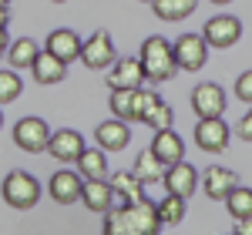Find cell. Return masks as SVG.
Instances as JSON below:
<instances>
[{
	"mask_svg": "<svg viewBox=\"0 0 252 235\" xmlns=\"http://www.w3.org/2000/svg\"><path fill=\"white\" fill-rule=\"evenodd\" d=\"M161 218L152 198H141L135 205H111L104 212V235H158Z\"/></svg>",
	"mask_w": 252,
	"mask_h": 235,
	"instance_id": "cell-1",
	"label": "cell"
},
{
	"mask_svg": "<svg viewBox=\"0 0 252 235\" xmlns=\"http://www.w3.org/2000/svg\"><path fill=\"white\" fill-rule=\"evenodd\" d=\"M141 67H145V78L152 84H165L178 74V64H175V54H172V44L165 37H145L141 44Z\"/></svg>",
	"mask_w": 252,
	"mask_h": 235,
	"instance_id": "cell-2",
	"label": "cell"
},
{
	"mask_svg": "<svg viewBox=\"0 0 252 235\" xmlns=\"http://www.w3.org/2000/svg\"><path fill=\"white\" fill-rule=\"evenodd\" d=\"M0 192H3V202H7L10 208L31 212V208L40 202V181L31 175V172H10V175L3 178Z\"/></svg>",
	"mask_w": 252,
	"mask_h": 235,
	"instance_id": "cell-3",
	"label": "cell"
},
{
	"mask_svg": "<svg viewBox=\"0 0 252 235\" xmlns=\"http://www.w3.org/2000/svg\"><path fill=\"white\" fill-rule=\"evenodd\" d=\"M172 54L178 71H202L205 60H209V44L202 34H182V37H175Z\"/></svg>",
	"mask_w": 252,
	"mask_h": 235,
	"instance_id": "cell-4",
	"label": "cell"
},
{
	"mask_svg": "<svg viewBox=\"0 0 252 235\" xmlns=\"http://www.w3.org/2000/svg\"><path fill=\"white\" fill-rule=\"evenodd\" d=\"M202 37H205V44H209V47L225 51V47H232L235 40L242 37V20L232 17V14H215V17L205 20Z\"/></svg>",
	"mask_w": 252,
	"mask_h": 235,
	"instance_id": "cell-5",
	"label": "cell"
},
{
	"mask_svg": "<svg viewBox=\"0 0 252 235\" xmlns=\"http://www.w3.org/2000/svg\"><path fill=\"white\" fill-rule=\"evenodd\" d=\"M47 141H51V128L44 118H20L14 124V145L27 155H37L47 151Z\"/></svg>",
	"mask_w": 252,
	"mask_h": 235,
	"instance_id": "cell-6",
	"label": "cell"
},
{
	"mask_svg": "<svg viewBox=\"0 0 252 235\" xmlns=\"http://www.w3.org/2000/svg\"><path fill=\"white\" fill-rule=\"evenodd\" d=\"M81 64L91 67V71H108L115 64V40L108 30H94L81 44Z\"/></svg>",
	"mask_w": 252,
	"mask_h": 235,
	"instance_id": "cell-7",
	"label": "cell"
},
{
	"mask_svg": "<svg viewBox=\"0 0 252 235\" xmlns=\"http://www.w3.org/2000/svg\"><path fill=\"white\" fill-rule=\"evenodd\" d=\"M229 138H232V128L222 121V118H198L195 124V145L209 155H219L229 148Z\"/></svg>",
	"mask_w": 252,
	"mask_h": 235,
	"instance_id": "cell-8",
	"label": "cell"
},
{
	"mask_svg": "<svg viewBox=\"0 0 252 235\" xmlns=\"http://www.w3.org/2000/svg\"><path fill=\"white\" fill-rule=\"evenodd\" d=\"M225 108H229V98L215 81H205L192 91V111L198 118H222Z\"/></svg>",
	"mask_w": 252,
	"mask_h": 235,
	"instance_id": "cell-9",
	"label": "cell"
},
{
	"mask_svg": "<svg viewBox=\"0 0 252 235\" xmlns=\"http://www.w3.org/2000/svg\"><path fill=\"white\" fill-rule=\"evenodd\" d=\"M161 185H165V192L168 195H178V198H192V192L198 188V172H195L192 165L182 158V161H175L165 168V175H161Z\"/></svg>",
	"mask_w": 252,
	"mask_h": 235,
	"instance_id": "cell-10",
	"label": "cell"
},
{
	"mask_svg": "<svg viewBox=\"0 0 252 235\" xmlns=\"http://www.w3.org/2000/svg\"><path fill=\"white\" fill-rule=\"evenodd\" d=\"M84 151V135L74 131V128H61V131H51V141H47V155L61 161V165H74L78 155Z\"/></svg>",
	"mask_w": 252,
	"mask_h": 235,
	"instance_id": "cell-11",
	"label": "cell"
},
{
	"mask_svg": "<svg viewBox=\"0 0 252 235\" xmlns=\"http://www.w3.org/2000/svg\"><path fill=\"white\" fill-rule=\"evenodd\" d=\"M81 185H84L81 172L61 168V172H54V175H51L47 192H51V198H54L58 205H74V202H81Z\"/></svg>",
	"mask_w": 252,
	"mask_h": 235,
	"instance_id": "cell-12",
	"label": "cell"
},
{
	"mask_svg": "<svg viewBox=\"0 0 252 235\" xmlns=\"http://www.w3.org/2000/svg\"><path fill=\"white\" fill-rule=\"evenodd\" d=\"M108 181H111V202L115 205H135L141 198H148L145 181L135 172H115V175H108Z\"/></svg>",
	"mask_w": 252,
	"mask_h": 235,
	"instance_id": "cell-13",
	"label": "cell"
},
{
	"mask_svg": "<svg viewBox=\"0 0 252 235\" xmlns=\"http://www.w3.org/2000/svg\"><path fill=\"white\" fill-rule=\"evenodd\" d=\"M145 67L135 58H115V64L108 67V88H141L145 84Z\"/></svg>",
	"mask_w": 252,
	"mask_h": 235,
	"instance_id": "cell-14",
	"label": "cell"
},
{
	"mask_svg": "<svg viewBox=\"0 0 252 235\" xmlns=\"http://www.w3.org/2000/svg\"><path fill=\"white\" fill-rule=\"evenodd\" d=\"M44 51H51V54L58 60H64V64H74V60L81 58V37L74 30H67V27H58V30L47 34Z\"/></svg>",
	"mask_w": 252,
	"mask_h": 235,
	"instance_id": "cell-15",
	"label": "cell"
},
{
	"mask_svg": "<svg viewBox=\"0 0 252 235\" xmlns=\"http://www.w3.org/2000/svg\"><path fill=\"white\" fill-rule=\"evenodd\" d=\"M94 141H97V148H104V151H121V148H128V141H131V128H128V121H121V118L101 121L94 128Z\"/></svg>",
	"mask_w": 252,
	"mask_h": 235,
	"instance_id": "cell-16",
	"label": "cell"
},
{
	"mask_svg": "<svg viewBox=\"0 0 252 235\" xmlns=\"http://www.w3.org/2000/svg\"><path fill=\"white\" fill-rule=\"evenodd\" d=\"M81 202H84L88 212L104 215V212L115 205V202H111V181H108V178H84V185H81Z\"/></svg>",
	"mask_w": 252,
	"mask_h": 235,
	"instance_id": "cell-17",
	"label": "cell"
},
{
	"mask_svg": "<svg viewBox=\"0 0 252 235\" xmlns=\"http://www.w3.org/2000/svg\"><path fill=\"white\" fill-rule=\"evenodd\" d=\"M235 185H239V178H235L232 168H219V165H212V168L202 175V192L212 198V202H225V195L232 192Z\"/></svg>",
	"mask_w": 252,
	"mask_h": 235,
	"instance_id": "cell-18",
	"label": "cell"
},
{
	"mask_svg": "<svg viewBox=\"0 0 252 235\" xmlns=\"http://www.w3.org/2000/svg\"><path fill=\"white\" fill-rule=\"evenodd\" d=\"M31 74H34V81H37V84L51 88V84H61V81L67 78V64H64V60H58L51 51H40L37 60L31 64Z\"/></svg>",
	"mask_w": 252,
	"mask_h": 235,
	"instance_id": "cell-19",
	"label": "cell"
},
{
	"mask_svg": "<svg viewBox=\"0 0 252 235\" xmlns=\"http://www.w3.org/2000/svg\"><path fill=\"white\" fill-rule=\"evenodd\" d=\"M152 151H155V155L161 158V165L168 168V165H175V161H182V158H185V141L175 135L172 128H161V131H155Z\"/></svg>",
	"mask_w": 252,
	"mask_h": 235,
	"instance_id": "cell-20",
	"label": "cell"
},
{
	"mask_svg": "<svg viewBox=\"0 0 252 235\" xmlns=\"http://www.w3.org/2000/svg\"><path fill=\"white\" fill-rule=\"evenodd\" d=\"M78 172L81 178H108V151L104 148H88L84 145V151L78 155Z\"/></svg>",
	"mask_w": 252,
	"mask_h": 235,
	"instance_id": "cell-21",
	"label": "cell"
},
{
	"mask_svg": "<svg viewBox=\"0 0 252 235\" xmlns=\"http://www.w3.org/2000/svg\"><path fill=\"white\" fill-rule=\"evenodd\" d=\"M195 7H198V0H152V10H155L158 20H185L195 14Z\"/></svg>",
	"mask_w": 252,
	"mask_h": 235,
	"instance_id": "cell-22",
	"label": "cell"
},
{
	"mask_svg": "<svg viewBox=\"0 0 252 235\" xmlns=\"http://www.w3.org/2000/svg\"><path fill=\"white\" fill-rule=\"evenodd\" d=\"M145 185H155V181H161V175H165V165H161V158L152 151V148H145L141 155L135 158V168H131Z\"/></svg>",
	"mask_w": 252,
	"mask_h": 235,
	"instance_id": "cell-23",
	"label": "cell"
},
{
	"mask_svg": "<svg viewBox=\"0 0 252 235\" xmlns=\"http://www.w3.org/2000/svg\"><path fill=\"white\" fill-rule=\"evenodd\" d=\"M44 51L37 40H31V37H20L14 40L10 47H7V60H10V67H31L34 60H37V54Z\"/></svg>",
	"mask_w": 252,
	"mask_h": 235,
	"instance_id": "cell-24",
	"label": "cell"
},
{
	"mask_svg": "<svg viewBox=\"0 0 252 235\" xmlns=\"http://www.w3.org/2000/svg\"><path fill=\"white\" fill-rule=\"evenodd\" d=\"M225 208H229V215L239 222V218H249L252 215V188L246 185H235L232 192L225 195Z\"/></svg>",
	"mask_w": 252,
	"mask_h": 235,
	"instance_id": "cell-25",
	"label": "cell"
},
{
	"mask_svg": "<svg viewBox=\"0 0 252 235\" xmlns=\"http://www.w3.org/2000/svg\"><path fill=\"white\" fill-rule=\"evenodd\" d=\"M141 124H148L152 131H161V128H172L175 124V111H172V104H165V101L158 98L148 111H145V118H141Z\"/></svg>",
	"mask_w": 252,
	"mask_h": 235,
	"instance_id": "cell-26",
	"label": "cell"
},
{
	"mask_svg": "<svg viewBox=\"0 0 252 235\" xmlns=\"http://www.w3.org/2000/svg\"><path fill=\"white\" fill-rule=\"evenodd\" d=\"M155 205H158V218H161V225H178V222L185 218V198L168 195V192H165V198L155 202Z\"/></svg>",
	"mask_w": 252,
	"mask_h": 235,
	"instance_id": "cell-27",
	"label": "cell"
},
{
	"mask_svg": "<svg viewBox=\"0 0 252 235\" xmlns=\"http://www.w3.org/2000/svg\"><path fill=\"white\" fill-rule=\"evenodd\" d=\"M20 91H24V81H20L17 71H0V108L17 101Z\"/></svg>",
	"mask_w": 252,
	"mask_h": 235,
	"instance_id": "cell-28",
	"label": "cell"
},
{
	"mask_svg": "<svg viewBox=\"0 0 252 235\" xmlns=\"http://www.w3.org/2000/svg\"><path fill=\"white\" fill-rule=\"evenodd\" d=\"M235 98L252 104V71H242V74L235 78Z\"/></svg>",
	"mask_w": 252,
	"mask_h": 235,
	"instance_id": "cell-29",
	"label": "cell"
},
{
	"mask_svg": "<svg viewBox=\"0 0 252 235\" xmlns=\"http://www.w3.org/2000/svg\"><path fill=\"white\" fill-rule=\"evenodd\" d=\"M235 138H239V141H252V111H246V115L239 118V124H235Z\"/></svg>",
	"mask_w": 252,
	"mask_h": 235,
	"instance_id": "cell-30",
	"label": "cell"
},
{
	"mask_svg": "<svg viewBox=\"0 0 252 235\" xmlns=\"http://www.w3.org/2000/svg\"><path fill=\"white\" fill-rule=\"evenodd\" d=\"M232 232H235V235H252V215H249V218H239Z\"/></svg>",
	"mask_w": 252,
	"mask_h": 235,
	"instance_id": "cell-31",
	"label": "cell"
},
{
	"mask_svg": "<svg viewBox=\"0 0 252 235\" xmlns=\"http://www.w3.org/2000/svg\"><path fill=\"white\" fill-rule=\"evenodd\" d=\"M7 27H0V58H3V54H7V47H10V44H7Z\"/></svg>",
	"mask_w": 252,
	"mask_h": 235,
	"instance_id": "cell-32",
	"label": "cell"
},
{
	"mask_svg": "<svg viewBox=\"0 0 252 235\" xmlns=\"http://www.w3.org/2000/svg\"><path fill=\"white\" fill-rule=\"evenodd\" d=\"M7 20H10V14H7V7H0V27H7Z\"/></svg>",
	"mask_w": 252,
	"mask_h": 235,
	"instance_id": "cell-33",
	"label": "cell"
},
{
	"mask_svg": "<svg viewBox=\"0 0 252 235\" xmlns=\"http://www.w3.org/2000/svg\"><path fill=\"white\" fill-rule=\"evenodd\" d=\"M215 7H225V3H232V0H212Z\"/></svg>",
	"mask_w": 252,
	"mask_h": 235,
	"instance_id": "cell-34",
	"label": "cell"
},
{
	"mask_svg": "<svg viewBox=\"0 0 252 235\" xmlns=\"http://www.w3.org/2000/svg\"><path fill=\"white\" fill-rule=\"evenodd\" d=\"M0 7H10V0H0Z\"/></svg>",
	"mask_w": 252,
	"mask_h": 235,
	"instance_id": "cell-35",
	"label": "cell"
},
{
	"mask_svg": "<svg viewBox=\"0 0 252 235\" xmlns=\"http://www.w3.org/2000/svg\"><path fill=\"white\" fill-rule=\"evenodd\" d=\"M51 3H67V0H51Z\"/></svg>",
	"mask_w": 252,
	"mask_h": 235,
	"instance_id": "cell-36",
	"label": "cell"
},
{
	"mask_svg": "<svg viewBox=\"0 0 252 235\" xmlns=\"http://www.w3.org/2000/svg\"><path fill=\"white\" fill-rule=\"evenodd\" d=\"M0 128H3V111H0Z\"/></svg>",
	"mask_w": 252,
	"mask_h": 235,
	"instance_id": "cell-37",
	"label": "cell"
},
{
	"mask_svg": "<svg viewBox=\"0 0 252 235\" xmlns=\"http://www.w3.org/2000/svg\"><path fill=\"white\" fill-rule=\"evenodd\" d=\"M141 3H152V0H141Z\"/></svg>",
	"mask_w": 252,
	"mask_h": 235,
	"instance_id": "cell-38",
	"label": "cell"
}]
</instances>
